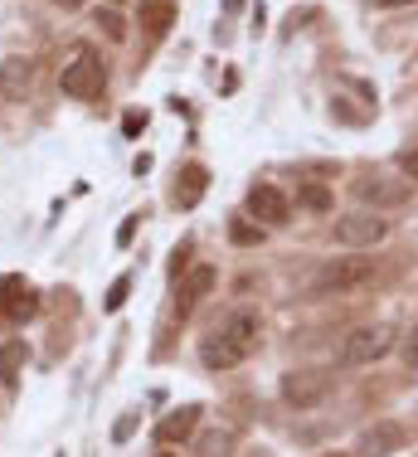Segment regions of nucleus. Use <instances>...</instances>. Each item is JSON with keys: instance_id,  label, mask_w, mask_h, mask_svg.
Masks as SVG:
<instances>
[{"instance_id": "c756f323", "label": "nucleus", "mask_w": 418, "mask_h": 457, "mask_svg": "<svg viewBox=\"0 0 418 457\" xmlns=\"http://www.w3.org/2000/svg\"><path fill=\"white\" fill-rule=\"evenodd\" d=\"M322 457H346V453H322Z\"/></svg>"}, {"instance_id": "a878e982", "label": "nucleus", "mask_w": 418, "mask_h": 457, "mask_svg": "<svg viewBox=\"0 0 418 457\" xmlns=\"http://www.w3.org/2000/svg\"><path fill=\"white\" fill-rule=\"evenodd\" d=\"M122 127H127V132H131V137H137V132H141V127H146V117H137V112H127V122H122Z\"/></svg>"}, {"instance_id": "7c9ffc66", "label": "nucleus", "mask_w": 418, "mask_h": 457, "mask_svg": "<svg viewBox=\"0 0 418 457\" xmlns=\"http://www.w3.org/2000/svg\"><path fill=\"white\" fill-rule=\"evenodd\" d=\"M113 5H122V0H113Z\"/></svg>"}, {"instance_id": "cd10ccee", "label": "nucleus", "mask_w": 418, "mask_h": 457, "mask_svg": "<svg viewBox=\"0 0 418 457\" xmlns=\"http://www.w3.org/2000/svg\"><path fill=\"white\" fill-rule=\"evenodd\" d=\"M59 5H63V10H79V5H83V0H59Z\"/></svg>"}, {"instance_id": "4be33fe9", "label": "nucleus", "mask_w": 418, "mask_h": 457, "mask_svg": "<svg viewBox=\"0 0 418 457\" xmlns=\"http://www.w3.org/2000/svg\"><path fill=\"white\" fill-rule=\"evenodd\" d=\"M127 292H131V278H117L113 287H107V302H103V307H107V312H117V307L127 302Z\"/></svg>"}, {"instance_id": "b1692460", "label": "nucleus", "mask_w": 418, "mask_h": 457, "mask_svg": "<svg viewBox=\"0 0 418 457\" xmlns=\"http://www.w3.org/2000/svg\"><path fill=\"white\" fill-rule=\"evenodd\" d=\"M131 428H137V413H122V423L113 428V438H117V443H127V438H131Z\"/></svg>"}, {"instance_id": "f257e3e1", "label": "nucleus", "mask_w": 418, "mask_h": 457, "mask_svg": "<svg viewBox=\"0 0 418 457\" xmlns=\"http://www.w3.org/2000/svg\"><path fill=\"white\" fill-rule=\"evenodd\" d=\"M380 273V263L375 258H365V253H355V258H336V263H322L312 273V282H306V297H331V292H355V287H365V282H375Z\"/></svg>"}, {"instance_id": "2eb2a0df", "label": "nucleus", "mask_w": 418, "mask_h": 457, "mask_svg": "<svg viewBox=\"0 0 418 457\" xmlns=\"http://www.w3.org/2000/svg\"><path fill=\"white\" fill-rule=\"evenodd\" d=\"M137 25L146 29V35H166V29L175 25V5H171V0H141Z\"/></svg>"}, {"instance_id": "ddd939ff", "label": "nucleus", "mask_w": 418, "mask_h": 457, "mask_svg": "<svg viewBox=\"0 0 418 457\" xmlns=\"http://www.w3.org/2000/svg\"><path fill=\"white\" fill-rule=\"evenodd\" d=\"M200 361H205V370H234V365H244V355H238L219 331H209L200 341Z\"/></svg>"}, {"instance_id": "f03ea898", "label": "nucleus", "mask_w": 418, "mask_h": 457, "mask_svg": "<svg viewBox=\"0 0 418 457\" xmlns=\"http://www.w3.org/2000/svg\"><path fill=\"white\" fill-rule=\"evenodd\" d=\"M394 326L389 321H375V326H355V331L340 341V365H375L394 351Z\"/></svg>"}, {"instance_id": "412c9836", "label": "nucleus", "mask_w": 418, "mask_h": 457, "mask_svg": "<svg viewBox=\"0 0 418 457\" xmlns=\"http://www.w3.org/2000/svg\"><path fill=\"white\" fill-rule=\"evenodd\" d=\"M229 238H234L238 248H248V244H258V238H263V228H258V224H248V220H234V228H229Z\"/></svg>"}, {"instance_id": "1a4fd4ad", "label": "nucleus", "mask_w": 418, "mask_h": 457, "mask_svg": "<svg viewBox=\"0 0 418 457\" xmlns=\"http://www.w3.org/2000/svg\"><path fill=\"white\" fill-rule=\"evenodd\" d=\"M200 404H180V409H171L166 419L156 423V443H166V448H175V443H185V438H195V423H200Z\"/></svg>"}, {"instance_id": "7ed1b4c3", "label": "nucleus", "mask_w": 418, "mask_h": 457, "mask_svg": "<svg viewBox=\"0 0 418 457\" xmlns=\"http://www.w3.org/2000/svg\"><path fill=\"white\" fill-rule=\"evenodd\" d=\"M59 88L69 93V97H97L107 88V69H103V59H97L93 49H79L69 63L59 69Z\"/></svg>"}, {"instance_id": "423d86ee", "label": "nucleus", "mask_w": 418, "mask_h": 457, "mask_svg": "<svg viewBox=\"0 0 418 457\" xmlns=\"http://www.w3.org/2000/svg\"><path fill=\"white\" fill-rule=\"evenodd\" d=\"M39 312V292L25 278H0V321H29Z\"/></svg>"}, {"instance_id": "dca6fc26", "label": "nucleus", "mask_w": 418, "mask_h": 457, "mask_svg": "<svg viewBox=\"0 0 418 457\" xmlns=\"http://www.w3.org/2000/svg\"><path fill=\"white\" fill-rule=\"evenodd\" d=\"M25 341H5L0 345V385L5 389H15L20 385V370H25Z\"/></svg>"}, {"instance_id": "0eeeda50", "label": "nucleus", "mask_w": 418, "mask_h": 457, "mask_svg": "<svg viewBox=\"0 0 418 457\" xmlns=\"http://www.w3.org/2000/svg\"><path fill=\"white\" fill-rule=\"evenodd\" d=\"M248 214L258 224H288L292 220V200L278 190V185H268V180H258L248 190Z\"/></svg>"}, {"instance_id": "9b49d317", "label": "nucleus", "mask_w": 418, "mask_h": 457, "mask_svg": "<svg viewBox=\"0 0 418 457\" xmlns=\"http://www.w3.org/2000/svg\"><path fill=\"white\" fill-rule=\"evenodd\" d=\"M214 282H219V273H214V263H195L190 273L180 278V302L175 307L180 312H190V307H200V302L214 292Z\"/></svg>"}, {"instance_id": "f8f14e48", "label": "nucleus", "mask_w": 418, "mask_h": 457, "mask_svg": "<svg viewBox=\"0 0 418 457\" xmlns=\"http://www.w3.org/2000/svg\"><path fill=\"white\" fill-rule=\"evenodd\" d=\"M29 88H35V63L29 59H5L0 63V93H5L10 103H20Z\"/></svg>"}, {"instance_id": "c85d7f7f", "label": "nucleus", "mask_w": 418, "mask_h": 457, "mask_svg": "<svg viewBox=\"0 0 418 457\" xmlns=\"http://www.w3.org/2000/svg\"><path fill=\"white\" fill-rule=\"evenodd\" d=\"M238 5H244V0H224V10H238Z\"/></svg>"}, {"instance_id": "f3484780", "label": "nucleus", "mask_w": 418, "mask_h": 457, "mask_svg": "<svg viewBox=\"0 0 418 457\" xmlns=\"http://www.w3.org/2000/svg\"><path fill=\"white\" fill-rule=\"evenodd\" d=\"M195 457H234V433L229 428H209L195 438Z\"/></svg>"}, {"instance_id": "5701e85b", "label": "nucleus", "mask_w": 418, "mask_h": 457, "mask_svg": "<svg viewBox=\"0 0 418 457\" xmlns=\"http://www.w3.org/2000/svg\"><path fill=\"white\" fill-rule=\"evenodd\" d=\"M404 361H409V365L418 370V326H414L409 336H404Z\"/></svg>"}, {"instance_id": "39448f33", "label": "nucleus", "mask_w": 418, "mask_h": 457, "mask_svg": "<svg viewBox=\"0 0 418 457\" xmlns=\"http://www.w3.org/2000/svg\"><path fill=\"white\" fill-rule=\"evenodd\" d=\"M326 395H331V375L326 370H292V375H282V399L292 409H316Z\"/></svg>"}, {"instance_id": "a211bd4d", "label": "nucleus", "mask_w": 418, "mask_h": 457, "mask_svg": "<svg viewBox=\"0 0 418 457\" xmlns=\"http://www.w3.org/2000/svg\"><path fill=\"white\" fill-rule=\"evenodd\" d=\"M205 180H209V170L205 166H190V170H185V190H175V204H185V210H190V204L200 200Z\"/></svg>"}, {"instance_id": "9d476101", "label": "nucleus", "mask_w": 418, "mask_h": 457, "mask_svg": "<svg viewBox=\"0 0 418 457\" xmlns=\"http://www.w3.org/2000/svg\"><path fill=\"white\" fill-rule=\"evenodd\" d=\"M219 336H224V341L248 361V355L258 351V312H234V317L219 326Z\"/></svg>"}, {"instance_id": "bb28decb", "label": "nucleus", "mask_w": 418, "mask_h": 457, "mask_svg": "<svg viewBox=\"0 0 418 457\" xmlns=\"http://www.w3.org/2000/svg\"><path fill=\"white\" fill-rule=\"evenodd\" d=\"M370 5H384V10H394V5H414V0H370Z\"/></svg>"}, {"instance_id": "4468645a", "label": "nucleus", "mask_w": 418, "mask_h": 457, "mask_svg": "<svg viewBox=\"0 0 418 457\" xmlns=\"http://www.w3.org/2000/svg\"><path fill=\"white\" fill-rule=\"evenodd\" d=\"M355 195H360L365 204H404L414 190H409V185H389V180H375V176H365V180L355 185Z\"/></svg>"}, {"instance_id": "393cba45", "label": "nucleus", "mask_w": 418, "mask_h": 457, "mask_svg": "<svg viewBox=\"0 0 418 457\" xmlns=\"http://www.w3.org/2000/svg\"><path fill=\"white\" fill-rule=\"evenodd\" d=\"M399 170H409V176L418 180V151H399Z\"/></svg>"}, {"instance_id": "aec40b11", "label": "nucleus", "mask_w": 418, "mask_h": 457, "mask_svg": "<svg viewBox=\"0 0 418 457\" xmlns=\"http://www.w3.org/2000/svg\"><path fill=\"white\" fill-rule=\"evenodd\" d=\"M97 29H103L113 45H122V39H127V25H122V15H117V10H97Z\"/></svg>"}, {"instance_id": "20e7f679", "label": "nucleus", "mask_w": 418, "mask_h": 457, "mask_svg": "<svg viewBox=\"0 0 418 457\" xmlns=\"http://www.w3.org/2000/svg\"><path fill=\"white\" fill-rule=\"evenodd\" d=\"M389 234V220L380 210H350L336 220V244L340 248H375Z\"/></svg>"}, {"instance_id": "6e6552de", "label": "nucleus", "mask_w": 418, "mask_h": 457, "mask_svg": "<svg viewBox=\"0 0 418 457\" xmlns=\"http://www.w3.org/2000/svg\"><path fill=\"white\" fill-rule=\"evenodd\" d=\"M409 443V433H404V423H394V419H380L375 428H365L360 433V448L355 457H394Z\"/></svg>"}, {"instance_id": "6ab92c4d", "label": "nucleus", "mask_w": 418, "mask_h": 457, "mask_svg": "<svg viewBox=\"0 0 418 457\" xmlns=\"http://www.w3.org/2000/svg\"><path fill=\"white\" fill-rule=\"evenodd\" d=\"M297 200H302L306 210H316V214L331 210V190H326V185H302V190H297Z\"/></svg>"}]
</instances>
